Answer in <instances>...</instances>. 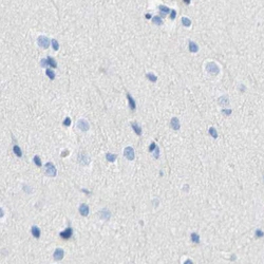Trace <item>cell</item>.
<instances>
[{"label":"cell","instance_id":"cell-1","mask_svg":"<svg viewBox=\"0 0 264 264\" xmlns=\"http://www.w3.org/2000/svg\"><path fill=\"white\" fill-rule=\"evenodd\" d=\"M44 168H45V174L49 175V176H55L57 173V170H56V167H55L52 163H47L44 166Z\"/></svg>","mask_w":264,"mask_h":264},{"label":"cell","instance_id":"cell-2","mask_svg":"<svg viewBox=\"0 0 264 264\" xmlns=\"http://www.w3.org/2000/svg\"><path fill=\"white\" fill-rule=\"evenodd\" d=\"M37 43L39 44V47H41L43 49H48L49 48V45H50V40L47 36H43V35H41V36H39L38 39H37Z\"/></svg>","mask_w":264,"mask_h":264},{"label":"cell","instance_id":"cell-3","mask_svg":"<svg viewBox=\"0 0 264 264\" xmlns=\"http://www.w3.org/2000/svg\"><path fill=\"white\" fill-rule=\"evenodd\" d=\"M206 70H207L210 74H215V75L220 72L219 67H218V65H217L215 62H212V61L206 63Z\"/></svg>","mask_w":264,"mask_h":264},{"label":"cell","instance_id":"cell-4","mask_svg":"<svg viewBox=\"0 0 264 264\" xmlns=\"http://www.w3.org/2000/svg\"><path fill=\"white\" fill-rule=\"evenodd\" d=\"M40 64H41V67H45V65H51V67H53V68H56L57 67V63H56V61H55V60L51 57V56H49L47 59H42L41 60V62H40Z\"/></svg>","mask_w":264,"mask_h":264},{"label":"cell","instance_id":"cell-5","mask_svg":"<svg viewBox=\"0 0 264 264\" xmlns=\"http://www.w3.org/2000/svg\"><path fill=\"white\" fill-rule=\"evenodd\" d=\"M124 154H125V156H126V159H128L129 161H133L134 157H135V155H134V150H133V148H132V147H127V148H125Z\"/></svg>","mask_w":264,"mask_h":264},{"label":"cell","instance_id":"cell-6","mask_svg":"<svg viewBox=\"0 0 264 264\" xmlns=\"http://www.w3.org/2000/svg\"><path fill=\"white\" fill-rule=\"evenodd\" d=\"M77 127L80 130H83V131H88L89 130V124H88V121L85 120V119H79L77 121Z\"/></svg>","mask_w":264,"mask_h":264},{"label":"cell","instance_id":"cell-7","mask_svg":"<svg viewBox=\"0 0 264 264\" xmlns=\"http://www.w3.org/2000/svg\"><path fill=\"white\" fill-rule=\"evenodd\" d=\"M59 236L61 237L62 239H64V240H68V239H70V238H71V236H72V228H71V227L67 228V229H65L64 231L60 232V233H59Z\"/></svg>","mask_w":264,"mask_h":264},{"label":"cell","instance_id":"cell-8","mask_svg":"<svg viewBox=\"0 0 264 264\" xmlns=\"http://www.w3.org/2000/svg\"><path fill=\"white\" fill-rule=\"evenodd\" d=\"M78 161H79L80 164L87 165V164H89V162H90V157L87 156L86 154H84V153H79L78 154Z\"/></svg>","mask_w":264,"mask_h":264},{"label":"cell","instance_id":"cell-9","mask_svg":"<svg viewBox=\"0 0 264 264\" xmlns=\"http://www.w3.org/2000/svg\"><path fill=\"white\" fill-rule=\"evenodd\" d=\"M54 259L56 261H59V260H61V259L63 258V250L61 249V248H57L56 250L54 251Z\"/></svg>","mask_w":264,"mask_h":264},{"label":"cell","instance_id":"cell-10","mask_svg":"<svg viewBox=\"0 0 264 264\" xmlns=\"http://www.w3.org/2000/svg\"><path fill=\"white\" fill-rule=\"evenodd\" d=\"M99 216H100V218L103 220L108 221L110 219V217H111V214H110V211L108 209H103V210L99 211Z\"/></svg>","mask_w":264,"mask_h":264},{"label":"cell","instance_id":"cell-11","mask_svg":"<svg viewBox=\"0 0 264 264\" xmlns=\"http://www.w3.org/2000/svg\"><path fill=\"white\" fill-rule=\"evenodd\" d=\"M79 212H80V215L86 217V216H88L89 215V207L88 205H86V204H82L79 206Z\"/></svg>","mask_w":264,"mask_h":264},{"label":"cell","instance_id":"cell-12","mask_svg":"<svg viewBox=\"0 0 264 264\" xmlns=\"http://www.w3.org/2000/svg\"><path fill=\"white\" fill-rule=\"evenodd\" d=\"M170 125H171V127H172V128H173L174 130H179V129H180V120H179V118H177V117L171 118Z\"/></svg>","mask_w":264,"mask_h":264},{"label":"cell","instance_id":"cell-13","mask_svg":"<svg viewBox=\"0 0 264 264\" xmlns=\"http://www.w3.org/2000/svg\"><path fill=\"white\" fill-rule=\"evenodd\" d=\"M127 98H128V100H129V106H130V108H131L132 110H135V108H136V103H135L134 98L132 97V95L128 93V94H127Z\"/></svg>","mask_w":264,"mask_h":264},{"label":"cell","instance_id":"cell-14","mask_svg":"<svg viewBox=\"0 0 264 264\" xmlns=\"http://www.w3.org/2000/svg\"><path fill=\"white\" fill-rule=\"evenodd\" d=\"M131 127H132V129L134 130V132L138 135H142V129H141V127H140V125H138V123H132L131 124Z\"/></svg>","mask_w":264,"mask_h":264},{"label":"cell","instance_id":"cell-15","mask_svg":"<svg viewBox=\"0 0 264 264\" xmlns=\"http://www.w3.org/2000/svg\"><path fill=\"white\" fill-rule=\"evenodd\" d=\"M199 50V47L196 45V43H194L193 41H189V51L191 53H195Z\"/></svg>","mask_w":264,"mask_h":264},{"label":"cell","instance_id":"cell-16","mask_svg":"<svg viewBox=\"0 0 264 264\" xmlns=\"http://www.w3.org/2000/svg\"><path fill=\"white\" fill-rule=\"evenodd\" d=\"M159 9H160V11H161V14L163 15V16H165V15H167L168 14L171 10L169 9V8H167L166 6H160L159 7Z\"/></svg>","mask_w":264,"mask_h":264},{"label":"cell","instance_id":"cell-17","mask_svg":"<svg viewBox=\"0 0 264 264\" xmlns=\"http://www.w3.org/2000/svg\"><path fill=\"white\" fill-rule=\"evenodd\" d=\"M32 235L36 238V239H38V238L40 237V230H39V228L37 226H33L32 227Z\"/></svg>","mask_w":264,"mask_h":264},{"label":"cell","instance_id":"cell-18","mask_svg":"<svg viewBox=\"0 0 264 264\" xmlns=\"http://www.w3.org/2000/svg\"><path fill=\"white\" fill-rule=\"evenodd\" d=\"M219 104L220 105H228L229 104V99H228V96L223 95L222 97L219 98Z\"/></svg>","mask_w":264,"mask_h":264},{"label":"cell","instance_id":"cell-19","mask_svg":"<svg viewBox=\"0 0 264 264\" xmlns=\"http://www.w3.org/2000/svg\"><path fill=\"white\" fill-rule=\"evenodd\" d=\"M106 159H107V161L110 162V163H113V162H115V160H116V154L107 153L106 154Z\"/></svg>","mask_w":264,"mask_h":264},{"label":"cell","instance_id":"cell-20","mask_svg":"<svg viewBox=\"0 0 264 264\" xmlns=\"http://www.w3.org/2000/svg\"><path fill=\"white\" fill-rule=\"evenodd\" d=\"M152 21H153V23L156 24V25H162V24H163V19H162L161 17H159V16H154L153 18H152Z\"/></svg>","mask_w":264,"mask_h":264},{"label":"cell","instance_id":"cell-21","mask_svg":"<svg viewBox=\"0 0 264 264\" xmlns=\"http://www.w3.org/2000/svg\"><path fill=\"white\" fill-rule=\"evenodd\" d=\"M182 23H183V25H184V27H190L191 25V20L189 19V18H187V17H183L182 18Z\"/></svg>","mask_w":264,"mask_h":264},{"label":"cell","instance_id":"cell-22","mask_svg":"<svg viewBox=\"0 0 264 264\" xmlns=\"http://www.w3.org/2000/svg\"><path fill=\"white\" fill-rule=\"evenodd\" d=\"M191 240L193 243H200V236L197 235L196 232H192L191 233Z\"/></svg>","mask_w":264,"mask_h":264},{"label":"cell","instance_id":"cell-23","mask_svg":"<svg viewBox=\"0 0 264 264\" xmlns=\"http://www.w3.org/2000/svg\"><path fill=\"white\" fill-rule=\"evenodd\" d=\"M146 77L148 78L150 82H153V83H155L156 80H157V77H156V75H154L153 73H147L146 74Z\"/></svg>","mask_w":264,"mask_h":264},{"label":"cell","instance_id":"cell-24","mask_svg":"<svg viewBox=\"0 0 264 264\" xmlns=\"http://www.w3.org/2000/svg\"><path fill=\"white\" fill-rule=\"evenodd\" d=\"M13 151H14V153L16 154L17 156H21L22 155V152H21V149L19 148V146H17V145H15L14 146V148H13Z\"/></svg>","mask_w":264,"mask_h":264},{"label":"cell","instance_id":"cell-25","mask_svg":"<svg viewBox=\"0 0 264 264\" xmlns=\"http://www.w3.org/2000/svg\"><path fill=\"white\" fill-rule=\"evenodd\" d=\"M45 74H47V75L49 76V78H50V79H54V78H55V73L53 72V70L47 69V71H45Z\"/></svg>","mask_w":264,"mask_h":264},{"label":"cell","instance_id":"cell-26","mask_svg":"<svg viewBox=\"0 0 264 264\" xmlns=\"http://www.w3.org/2000/svg\"><path fill=\"white\" fill-rule=\"evenodd\" d=\"M209 134H210L214 139H217V138H218V132H217V130L214 128V127L209 128Z\"/></svg>","mask_w":264,"mask_h":264},{"label":"cell","instance_id":"cell-27","mask_svg":"<svg viewBox=\"0 0 264 264\" xmlns=\"http://www.w3.org/2000/svg\"><path fill=\"white\" fill-rule=\"evenodd\" d=\"M52 47L55 51H57L59 49V44H58V41L56 39H52Z\"/></svg>","mask_w":264,"mask_h":264},{"label":"cell","instance_id":"cell-28","mask_svg":"<svg viewBox=\"0 0 264 264\" xmlns=\"http://www.w3.org/2000/svg\"><path fill=\"white\" fill-rule=\"evenodd\" d=\"M33 160H34V163L36 164L38 167L41 166V161H40V159H39V156H38V155H35Z\"/></svg>","mask_w":264,"mask_h":264},{"label":"cell","instance_id":"cell-29","mask_svg":"<svg viewBox=\"0 0 264 264\" xmlns=\"http://www.w3.org/2000/svg\"><path fill=\"white\" fill-rule=\"evenodd\" d=\"M264 237V232L261 229H257L256 230V238H262Z\"/></svg>","mask_w":264,"mask_h":264},{"label":"cell","instance_id":"cell-30","mask_svg":"<svg viewBox=\"0 0 264 264\" xmlns=\"http://www.w3.org/2000/svg\"><path fill=\"white\" fill-rule=\"evenodd\" d=\"M63 125L67 126V127L70 126V125H71V118H70V117H65L64 120H63Z\"/></svg>","mask_w":264,"mask_h":264},{"label":"cell","instance_id":"cell-31","mask_svg":"<svg viewBox=\"0 0 264 264\" xmlns=\"http://www.w3.org/2000/svg\"><path fill=\"white\" fill-rule=\"evenodd\" d=\"M159 156H160V149H159V147L156 146L155 152H154V157H155V159H159Z\"/></svg>","mask_w":264,"mask_h":264},{"label":"cell","instance_id":"cell-32","mask_svg":"<svg viewBox=\"0 0 264 264\" xmlns=\"http://www.w3.org/2000/svg\"><path fill=\"white\" fill-rule=\"evenodd\" d=\"M155 148H156V144H155V143H151V145H150V147H149V151L152 152L153 150H155Z\"/></svg>","mask_w":264,"mask_h":264},{"label":"cell","instance_id":"cell-33","mask_svg":"<svg viewBox=\"0 0 264 264\" xmlns=\"http://www.w3.org/2000/svg\"><path fill=\"white\" fill-rule=\"evenodd\" d=\"M176 16V12L174 10H171V13H170V19H174Z\"/></svg>","mask_w":264,"mask_h":264},{"label":"cell","instance_id":"cell-34","mask_svg":"<svg viewBox=\"0 0 264 264\" xmlns=\"http://www.w3.org/2000/svg\"><path fill=\"white\" fill-rule=\"evenodd\" d=\"M222 113H224L225 115H230V114H231V110H226V109H223V110H222Z\"/></svg>","mask_w":264,"mask_h":264},{"label":"cell","instance_id":"cell-35","mask_svg":"<svg viewBox=\"0 0 264 264\" xmlns=\"http://www.w3.org/2000/svg\"><path fill=\"white\" fill-rule=\"evenodd\" d=\"M184 264H193V262H192L191 260H186Z\"/></svg>","mask_w":264,"mask_h":264},{"label":"cell","instance_id":"cell-36","mask_svg":"<svg viewBox=\"0 0 264 264\" xmlns=\"http://www.w3.org/2000/svg\"><path fill=\"white\" fill-rule=\"evenodd\" d=\"M150 17H151L150 14H146V18H150Z\"/></svg>","mask_w":264,"mask_h":264},{"label":"cell","instance_id":"cell-37","mask_svg":"<svg viewBox=\"0 0 264 264\" xmlns=\"http://www.w3.org/2000/svg\"><path fill=\"white\" fill-rule=\"evenodd\" d=\"M184 2H185L186 4H189V3H190V1H189V0H188V1H187V0H185V1H184Z\"/></svg>","mask_w":264,"mask_h":264}]
</instances>
